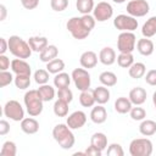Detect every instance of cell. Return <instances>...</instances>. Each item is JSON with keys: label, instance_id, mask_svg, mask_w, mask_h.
<instances>
[{"label": "cell", "instance_id": "1", "mask_svg": "<svg viewBox=\"0 0 156 156\" xmlns=\"http://www.w3.org/2000/svg\"><path fill=\"white\" fill-rule=\"evenodd\" d=\"M52 136H54L55 141L65 150L73 147V145L76 143L74 134H73L72 129L67 126V123L66 124L65 123L56 124L52 129Z\"/></svg>", "mask_w": 156, "mask_h": 156}, {"label": "cell", "instance_id": "2", "mask_svg": "<svg viewBox=\"0 0 156 156\" xmlns=\"http://www.w3.org/2000/svg\"><path fill=\"white\" fill-rule=\"evenodd\" d=\"M9 50L10 52L17 57V58H29L32 55V49L28 44V41H26L24 39H22L18 35H11L9 39Z\"/></svg>", "mask_w": 156, "mask_h": 156}, {"label": "cell", "instance_id": "3", "mask_svg": "<svg viewBox=\"0 0 156 156\" xmlns=\"http://www.w3.org/2000/svg\"><path fill=\"white\" fill-rule=\"evenodd\" d=\"M23 102L29 116L37 117L43 112L44 101L40 98L38 90H28L23 96Z\"/></svg>", "mask_w": 156, "mask_h": 156}, {"label": "cell", "instance_id": "4", "mask_svg": "<svg viewBox=\"0 0 156 156\" xmlns=\"http://www.w3.org/2000/svg\"><path fill=\"white\" fill-rule=\"evenodd\" d=\"M66 28L71 33V35L77 40L85 39L91 32L90 29L87 28V26L84 24L82 17H72V18H69L67 21V23H66Z\"/></svg>", "mask_w": 156, "mask_h": 156}, {"label": "cell", "instance_id": "5", "mask_svg": "<svg viewBox=\"0 0 156 156\" xmlns=\"http://www.w3.org/2000/svg\"><path fill=\"white\" fill-rule=\"evenodd\" d=\"M154 146L147 138H135L129 144V154L132 156H150Z\"/></svg>", "mask_w": 156, "mask_h": 156}, {"label": "cell", "instance_id": "6", "mask_svg": "<svg viewBox=\"0 0 156 156\" xmlns=\"http://www.w3.org/2000/svg\"><path fill=\"white\" fill-rule=\"evenodd\" d=\"M136 44V37L133 32H121L117 38V50L119 52H133Z\"/></svg>", "mask_w": 156, "mask_h": 156}, {"label": "cell", "instance_id": "7", "mask_svg": "<svg viewBox=\"0 0 156 156\" xmlns=\"http://www.w3.org/2000/svg\"><path fill=\"white\" fill-rule=\"evenodd\" d=\"M72 80L76 85V88L79 91L87 90L90 88L91 84V78H90V73L85 69V68H74L72 71Z\"/></svg>", "mask_w": 156, "mask_h": 156}, {"label": "cell", "instance_id": "8", "mask_svg": "<svg viewBox=\"0 0 156 156\" xmlns=\"http://www.w3.org/2000/svg\"><path fill=\"white\" fill-rule=\"evenodd\" d=\"M4 116L15 122H21L24 118V108L17 100H9L4 106Z\"/></svg>", "mask_w": 156, "mask_h": 156}, {"label": "cell", "instance_id": "9", "mask_svg": "<svg viewBox=\"0 0 156 156\" xmlns=\"http://www.w3.org/2000/svg\"><path fill=\"white\" fill-rule=\"evenodd\" d=\"M113 26L119 32H134L138 28V21L130 15H118L113 20Z\"/></svg>", "mask_w": 156, "mask_h": 156}, {"label": "cell", "instance_id": "10", "mask_svg": "<svg viewBox=\"0 0 156 156\" xmlns=\"http://www.w3.org/2000/svg\"><path fill=\"white\" fill-rule=\"evenodd\" d=\"M150 5L146 0H130L127 4V13L133 17H144L149 13Z\"/></svg>", "mask_w": 156, "mask_h": 156}, {"label": "cell", "instance_id": "11", "mask_svg": "<svg viewBox=\"0 0 156 156\" xmlns=\"http://www.w3.org/2000/svg\"><path fill=\"white\" fill-rule=\"evenodd\" d=\"M93 16L98 22H105L113 16V7L106 1H100L93 10Z\"/></svg>", "mask_w": 156, "mask_h": 156}, {"label": "cell", "instance_id": "12", "mask_svg": "<svg viewBox=\"0 0 156 156\" xmlns=\"http://www.w3.org/2000/svg\"><path fill=\"white\" fill-rule=\"evenodd\" d=\"M66 123L71 129H79L87 123V115L85 112L79 111V110L74 111L67 117Z\"/></svg>", "mask_w": 156, "mask_h": 156}, {"label": "cell", "instance_id": "13", "mask_svg": "<svg viewBox=\"0 0 156 156\" xmlns=\"http://www.w3.org/2000/svg\"><path fill=\"white\" fill-rule=\"evenodd\" d=\"M11 69L15 74H27V76H30L32 73V68H30V65L23 60V58H13L11 61Z\"/></svg>", "mask_w": 156, "mask_h": 156}, {"label": "cell", "instance_id": "14", "mask_svg": "<svg viewBox=\"0 0 156 156\" xmlns=\"http://www.w3.org/2000/svg\"><path fill=\"white\" fill-rule=\"evenodd\" d=\"M98 55L91 51V50H88V51H84L80 57H79V63L83 68L85 69H89V68H94L96 65H98Z\"/></svg>", "mask_w": 156, "mask_h": 156}, {"label": "cell", "instance_id": "15", "mask_svg": "<svg viewBox=\"0 0 156 156\" xmlns=\"http://www.w3.org/2000/svg\"><path fill=\"white\" fill-rule=\"evenodd\" d=\"M116 51L111 46H105L99 52V61L105 66H111L116 62Z\"/></svg>", "mask_w": 156, "mask_h": 156}, {"label": "cell", "instance_id": "16", "mask_svg": "<svg viewBox=\"0 0 156 156\" xmlns=\"http://www.w3.org/2000/svg\"><path fill=\"white\" fill-rule=\"evenodd\" d=\"M146 90L144 89V88H141V87H135V88H133L130 91H129V95H128V98H129V100L132 101V104L133 105H135V106H140V105H143L145 101H146Z\"/></svg>", "mask_w": 156, "mask_h": 156}, {"label": "cell", "instance_id": "17", "mask_svg": "<svg viewBox=\"0 0 156 156\" xmlns=\"http://www.w3.org/2000/svg\"><path fill=\"white\" fill-rule=\"evenodd\" d=\"M27 41H28V44H29L32 51H34V52H41V51L49 45L48 38H46V37H40V35L30 37Z\"/></svg>", "mask_w": 156, "mask_h": 156}, {"label": "cell", "instance_id": "18", "mask_svg": "<svg viewBox=\"0 0 156 156\" xmlns=\"http://www.w3.org/2000/svg\"><path fill=\"white\" fill-rule=\"evenodd\" d=\"M90 119L91 122H94L95 124H101L104 123L106 119H107V111L106 108L98 104L95 107L91 108V112H90Z\"/></svg>", "mask_w": 156, "mask_h": 156}, {"label": "cell", "instance_id": "19", "mask_svg": "<svg viewBox=\"0 0 156 156\" xmlns=\"http://www.w3.org/2000/svg\"><path fill=\"white\" fill-rule=\"evenodd\" d=\"M21 129L26 134H35L39 130V122L34 117H24L21 121Z\"/></svg>", "mask_w": 156, "mask_h": 156}, {"label": "cell", "instance_id": "20", "mask_svg": "<svg viewBox=\"0 0 156 156\" xmlns=\"http://www.w3.org/2000/svg\"><path fill=\"white\" fill-rule=\"evenodd\" d=\"M154 49H155L154 43L149 38H143V39H139L136 41V50L143 56H150V55H152Z\"/></svg>", "mask_w": 156, "mask_h": 156}, {"label": "cell", "instance_id": "21", "mask_svg": "<svg viewBox=\"0 0 156 156\" xmlns=\"http://www.w3.org/2000/svg\"><path fill=\"white\" fill-rule=\"evenodd\" d=\"M93 93H94V98H95L96 104H100V105H104V104L108 102L110 96H111V93H110L108 88L105 87V85L96 87L95 89H93Z\"/></svg>", "mask_w": 156, "mask_h": 156}, {"label": "cell", "instance_id": "22", "mask_svg": "<svg viewBox=\"0 0 156 156\" xmlns=\"http://www.w3.org/2000/svg\"><path fill=\"white\" fill-rule=\"evenodd\" d=\"M113 107H115L116 112H118V113H121V115H124V113H129V111H130L132 107H133V104H132V101L129 100V98L121 96V98H117V99H116Z\"/></svg>", "mask_w": 156, "mask_h": 156}, {"label": "cell", "instance_id": "23", "mask_svg": "<svg viewBox=\"0 0 156 156\" xmlns=\"http://www.w3.org/2000/svg\"><path fill=\"white\" fill-rule=\"evenodd\" d=\"M145 73H146V66L143 62H134L128 68V74L133 79H140L145 76Z\"/></svg>", "mask_w": 156, "mask_h": 156}, {"label": "cell", "instance_id": "24", "mask_svg": "<svg viewBox=\"0 0 156 156\" xmlns=\"http://www.w3.org/2000/svg\"><path fill=\"white\" fill-rule=\"evenodd\" d=\"M57 55H58V49H57V46H56V45H48L41 52H39V58H40V61L48 63L49 61L56 58Z\"/></svg>", "mask_w": 156, "mask_h": 156}, {"label": "cell", "instance_id": "25", "mask_svg": "<svg viewBox=\"0 0 156 156\" xmlns=\"http://www.w3.org/2000/svg\"><path fill=\"white\" fill-rule=\"evenodd\" d=\"M139 132L144 136H151L156 133V122L152 119H143L139 126Z\"/></svg>", "mask_w": 156, "mask_h": 156}, {"label": "cell", "instance_id": "26", "mask_svg": "<svg viewBox=\"0 0 156 156\" xmlns=\"http://www.w3.org/2000/svg\"><path fill=\"white\" fill-rule=\"evenodd\" d=\"M141 34L144 38H151L156 34V16L150 17L141 27Z\"/></svg>", "mask_w": 156, "mask_h": 156}, {"label": "cell", "instance_id": "27", "mask_svg": "<svg viewBox=\"0 0 156 156\" xmlns=\"http://www.w3.org/2000/svg\"><path fill=\"white\" fill-rule=\"evenodd\" d=\"M37 90H38V93H39V95L44 102H49V101L54 100V98H55V89L52 85H50L48 83L39 85V88Z\"/></svg>", "mask_w": 156, "mask_h": 156}, {"label": "cell", "instance_id": "28", "mask_svg": "<svg viewBox=\"0 0 156 156\" xmlns=\"http://www.w3.org/2000/svg\"><path fill=\"white\" fill-rule=\"evenodd\" d=\"M95 98H94V93L93 90L89 88L87 90H83L80 91V95H79V104L83 106V107H93L94 104H95Z\"/></svg>", "mask_w": 156, "mask_h": 156}, {"label": "cell", "instance_id": "29", "mask_svg": "<svg viewBox=\"0 0 156 156\" xmlns=\"http://www.w3.org/2000/svg\"><path fill=\"white\" fill-rule=\"evenodd\" d=\"M90 145H94L95 147L104 151L107 147V136L101 132L94 133L90 138Z\"/></svg>", "mask_w": 156, "mask_h": 156}, {"label": "cell", "instance_id": "30", "mask_svg": "<svg viewBox=\"0 0 156 156\" xmlns=\"http://www.w3.org/2000/svg\"><path fill=\"white\" fill-rule=\"evenodd\" d=\"M71 79H72V77H71L68 73H66V72H60V73L55 74V77H54V85H55V88H57V89L67 88V87H69V84H71Z\"/></svg>", "mask_w": 156, "mask_h": 156}, {"label": "cell", "instance_id": "31", "mask_svg": "<svg viewBox=\"0 0 156 156\" xmlns=\"http://www.w3.org/2000/svg\"><path fill=\"white\" fill-rule=\"evenodd\" d=\"M99 80L102 85L110 88V87H115L117 84V76L111 72V71H105V72H101L100 76H99Z\"/></svg>", "mask_w": 156, "mask_h": 156}, {"label": "cell", "instance_id": "32", "mask_svg": "<svg viewBox=\"0 0 156 156\" xmlns=\"http://www.w3.org/2000/svg\"><path fill=\"white\" fill-rule=\"evenodd\" d=\"M46 69L51 74H57L60 72H63L65 69V61L61 58H54L46 63Z\"/></svg>", "mask_w": 156, "mask_h": 156}, {"label": "cell", "instance_id": "33", "mask_svg": "<svg viewBox=\"0 0 156 156\" xmlns=\"http://www.w3.org/2000/svg\"><path fill=\"white\" fill-rule=\"evenodd\" d=\"M76 7H77L79 13L89 15L90 12H93V10L95 7V4H94V0H77L76 1Z\"/></svg>", "mask_w": 156, "mask_h": 156}, {"label": "cell", "instance_id": "34", "mask_svg": "<svg viewBox=\"0 0 156 156\" xmlns=\"http://www.w3.org/2000/svg\"><path fill=\"white\" fill-rule=\"evenodd\" d=\"M117 63L122 68H129L134 63V56L132 52H119V55L116 58Z\"/></svg>", "mask_w": 156, "mask_h": 156}, {"label": "cell", "instance_id": "35", "mask_svg": "<svg viewBox=\"0 0 156 156\" xmlns=\"http://www.w3.org/2000/svg\"><path fill=\"white\" fill-rule=\"evenodd\" d=\"M52 110H54V113L57 117H66L68 115V102L57 99L54 104Z\"/></svg>", "mask_w": 156, "mask_h": 156}, {"label": "cell", "instance_id": "36", "mask_svg": "<svg viewBox=\"0 0 156 156\" xmlns=\"http://www.w3.org/2000/svg\"><path fill=\"white\" fill-rule=\"evenodd\" d=\"M16 88L21 90H26L30 87V76L27 74H16L15 80H13Z\"/></svg>", "mask_w": 156, "mask_h": 156}, {"label": "cell", "instance_id": "37", "mask_svg": "<svg viewBox=\"0 0 156 156\" xmlns=\"http://www.w3.org/2000/svg\"><path fill=\"white\" fill-rule=\"evenodd\" d=\"M16 154H17V146L13 141L7 140L2 144L1 150H0L1 156H16Z\"/></svg>", "mask_w": 156, "mask_h": 156}, {"label": "cell", "instance_id": "38", "mask_svg": "<svg viewBox=\"0 0 156 156\" xmlns=\"http://www.w3.org/2000/svg\"><path fill=\"white\" fill-rule=\"evenodd\" d=\"M49 72H48V69H37L35 72H34V80H35V83L37 84H39V85H43V84H46L48 82H49Z\"/></svg>", "mask_w": 156, "mask_h": 156}, {"label": "cell", "instance_id": "39", "mask_svg": "<svg viewBox=\"0 0 156 156\" xmlns=\"http://www.w3.org/2000/svg\"><path fill=\"white\" fill-rule=\"evenodd\" d=\"M129 116L133 121H143L146 117V111L140 106H135L129 111Z\"/></svg>", "mask_w": 156, "mask_h": 156}, {"label": "cell", "instance_id": "40", "mask_svg": "<svg viewBox=\"0 0 156 156\" xmlns=\"http://www.w3.org/2000/svg\"><path fill=\"white\" fill-rule=\"evenodd\" d=\"M57 99L63 100V101H66V102L69 104V102L73 100V93H72V90L69 89V87L58 89V90H57Z\"/></svg>", "mask_w": 156, "mask_h": 156}, {"label": "cell", "instance_id": "41", "mask_svg": "<svg viewBox=\"0 0 156 156\" xmlns=\"http://www.w3.org/2000/svg\"><path fill=\"white\" fill-rule=\"evenodd\" d=\"M15 80V77L9 71H0V87L5 88Z\"/></svg>", "mask_w": 156, "mask_h": 156}, {"label": "cell", "instance_id": "42", "mask_svg": "<svg viewBox=\"0 0 156 156\" xmlns=\"http://www.w3.org/2000/svg\"><path fill=\"white\" fill-rule=\"evenodd\" d=\"M107 155L108 156H123L124 155V150L119 144L112 143L107 147Z\"/></svg>", "mask_w": 156, "mask_h": 156}, {"label": "cell", "instance_id": "43", "mask_svg": "<svg viewBox=\"0 0 156 156\" xmlns=\"http://www.w3.org/2000/svg\"><path fill=\"white\" fill-rule=\"evenodd\" d=\"M50 6L56 12H62L68 6V0H50Z\"/></svg>", "mask_w": 156, "mask_h": 156}, {"label": "cell", "instance_id": "44", "mask_svg": "<svg viewBox=\"0 0 156 156\" xmlns=\"http://www.w3.org/2000/svg\"><path fill=\"white\" fill-rule=\"evenodd\" d=\"M145 82L151 87L156 85V69L147 71V73L145 74Z\"/></svg>", "mask_w": 156, "mask_h": 156}, {"label": "cell", "instance_id": "45", "mask_svg": "<svg viewBox=\"0 0 156 156\" xmlns=\"http://www.w3.org/2000/svg\"><path fill=\"white\" fill-rule=\"evenodd\" d=\"M26 10H34L39 5V0H20Z\"/></svg>", "mask_w": 156, "mask_h": 156}, {"label": "cell", "instance_id": "46", "mask_svg": "<svg viewBox=\"0 0 156 156\" xmlns=\"http://www.w3.org/2000/svg\"><path fill=\"white\" fill-rule=\"evenodd\" d=\"M11 66V62H10V58L4 54V55H0V71H7Z\"/></svg>", "mask_w": 156, "mask_h": 156}, {"label": "cell", "instance_id": "47", "mask_svg": "<svg viewBox=\"0 0 156 156\" xmlns=\"http://www.w3.org/2000/svg\"><path fill=\"white\" fill-rule=\"evenodd\" d=\"M84 152H85L87 156H101V154H102V151H101L100 149L95 147L94 145L88 146V149H87Z\"/></svg>", "mask_w": 156, "mask_h": 156}, {"label": "cell", "instance_id": "48", "mask_svg": "<svg viewBox=\"0 0 156 156\" xmlns=\"http://www.w3.org/2000/svg\"><path fill=\"white\" fill-rule=\"evenodd\" d=\"M10 132V123L5 119L0 121V135H6Z\"/></svg>", "mask_w": 156, "mask_h": 156}, {"label": "cell", "instance_id": "49", "mask_svg": "<svg viewBox=\"0 0 156 156\" xmlns=\"http://www.w3.org/2000/svg\"><path fill=\"white\" fill-rule=\"evenodd\" d=\"M9 50V41L5 38H0V55H4Z\"/></svg>", "mask_w": 156, "mask_h": 156}, {"label": "cell", "instance_id": "50", "mask_svg": "<svg viewBox=\"0 0 156 156\" xmlns=\"http://www.w3.org/2000/svg\"><path fill=\"white\" fill-rule=\"evenodd\" d=\"M0 12H1V15H0V21H4V20L6 18V13H7L5 5H0Z\"/></svg>", "mask_w": 156, "mask_h": 156}, {"label": "cell", "instance_id": "51", "mask_svg": "<svg viewBox=\"0 0 156 156\" xmlns=\"http://www.w3.org/2000/svg\"><path fill=\"white\" fill-rule=\"evenodd\" d=\"M152 104H154L155 110H156V91H154V94H152Z\"/></svg>", "mask_w": 156, "mask_h": 156}, {"label": "cell", "instance_id": "52", "mask_svg": "<svg viewBox=\"0 0 156 156\" xmlns=\"http://www.w3.org/2000/svg\"><path fill=\"white\" fill-rule=\"evenodd\" d=\"M113 2H116V4H123L126 0H112Z\"/></svg>", "mask_w": 156, "mask_h": 156}]
</instances>
